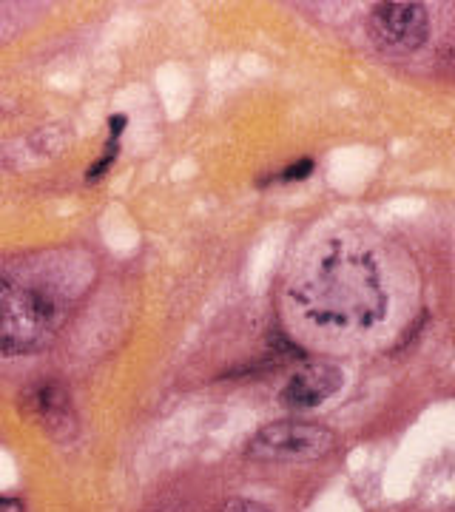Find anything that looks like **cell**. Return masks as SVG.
Segmentation results:
<instances>
[{"label": "cell", "mask_w": 455, "mask_h": 512, "mask_svg": "<svg viewBox=\"0 0 455 512\" xmlns=\"http://www.w3.org/2000/svg\"><path fill=\"white\" fill-rule=\"evenodd\" d=\"M219 512H273L268 510L265 504H259V501H251V498H231V501H225Z\"/></svg>", "instance_id": "ba28073f"}, {"label": "cell", "mask_w": 455, "mask_h": 512, "mask_svg": "<svg viewBox=\"0 0 455 512\" xmlns=\"http://www.w3.org/2000/svg\"><path fill=\"white\" fill-rule=\"evenodd\" d=\"M345 384V373L330 362H308L293 373L288 384L282 387L279 399L291 410H310L328 402Z\"/></svg>", "instance_id": "8992f818"}, {"label": "cell", "mask_w": 455, "mask_h": 512, "mask_svg": "<svg viewBox=\"0 0 455 512\" xmlns=\"http://www.w3.org/2000/svg\"><path fill=\"white\" fill-rule=\"evenodd\" d=\"M74 291L49 268L0 271V350L37 353L46 350L72 316Z\"/></svg>", "instance_id": "7a4b0ae2"}, {"label": "cell", "mask_w": 455, "mask_h": 512, "mask_svg": "<svg viewBox=\"0 0 455 512\" xmlns=\"http://www.w3.org/2000/svg\"><path fill=\"white\" fill-rule=\"evenodd\" d=\"M333 447H336V436L325 424L282 419L259 427L245 447V456L265 464H293V461H319L330 456Z\"/></svg>", "instance_id": "3957f363"}, {"label": "cell", "mask_w": 455, "mask_h": 512, "mask_svg": "<svg viewBox=\"0 0 455 512\" xmlns=\"http://www.w3.org/2000/svg\"><path fill=\"white\" fill-rule=\"evenodd\" d=\"M20 407L26 419L57 444H69L77 436V410H74L69 387L57 379H40L29 384L20 396Z\"/></svg>", "instance_id": "5b68a950"}, {"label": "cell", "mask_w": 455, "mask_h": 512, "mask_svg": "<svg viewBox=\"0 0 455 512\" xmlns=\"http://www.w3.org/2000/svg\"><path fill=\"white\" fill-rule=\"evenodd\" d=\"M370 37L384 52H416L430 37V18L421 3H376L370 12Z\"/></svg>", "instance_id": "277c9868"}, {"label": "cell", "mask_w": 455, "mask_h": 512, "mask_svg": "<svg viewBox=\"0 0 455 512\" xmlns=\"http://www.w3.org/2000/svg\"><path fill=\"white\" fill-rule=\"evenodd\" d=\"M0 512H20V501H12V498H0Z\"/></svg>", "instance_id": "9c48e42d"}, {"label": "cell", "mask_w": 455, "mask_h": 512, "mask_svg": "<svg viewBox=\"0 0 455 512\" xmlns=\"http://www.w3.org/2000/svg\"><path fill=\"white\" fill-rule=\"evenodd\" d=\"M293 302L316 328L364 333L387 316V288L376 254L353 239L316 248L291 288Z\"/></svg>", "instance_id": "6da1fadb"}, {"label": "cell", "mask_w": 455, "mask_h": 512, "mask_svg": "<svg viewBox=\"0 0 455 512\" xmlns=\"http://www.w3.org/2000/svg\"><path fill=\"white\" fill-rule=\"evenodd\" d=\"M310 174H313V160H299L279 174V183H299V180H308Z\"/></svg>", "instance_id": "52a82bcc"}]
</instances>
